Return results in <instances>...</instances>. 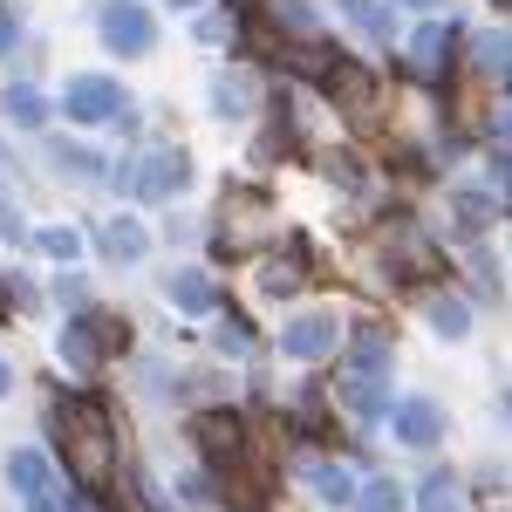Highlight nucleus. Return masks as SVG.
Masks as SVG:
<instances>
[{
    "label": "nucleus",
    "mask_w": 512,
    "mask_h": 512,
    "mask_svg": "<svg viewBox=\"0 0 512 512\" xmlns=\"http://www.w3.org/2000/svg\"><path fill=\"white\" fill-rule=\"evenodd\" d=\"M110 35H123V41H144V14H130V7H123V14H110Z\"/></svg>",
    "instance_id": "nucleus-4"
},
{
    "label": "nucleus",
    "mask_w": 512,
    "mask_h": 512,
    "mask_svg": "<svg viewBox=\"0 0 512 512\" xmlns=\"http://www.w3.org/2000/svg\"><path fill=\"white\" fill-rule=\"evenodd\" d=\"M62 451H69L76 478H89V485L110 478V424H103L96 403H69L62 410Z\"/></svg>",
    "instance_id": "nucleus-1"
},
{
    "label": "nucleus",
    "mask_w": 512,
    "mask_h": 512,
    "mask_svg": "<svg viewBox=\"0 0 512 512\" xmlns=\"http://www.w3.org/2000/svg\"><path fill=\"white\" fill-rule=\"evenodd\" d=\"M198 437H205V451L212 458H239V417H198Z\"/></svg>",
    "instance_id": "nucleus-2"
},
{
    "label": "nucleus",
    "mask_w": 512,
    "mask_h": 512,
    "mask_svg": "<svg viewBox=\"0 0 512 512\" xmlns=\"http://www.w3.org/2000/svg\"><path fill=\"white\" fill-rule=\"evenodd\" d=\"M103 103H110V89H103V82H82V89H76V110H82V117H103Z\"/></svg>",
    "instance_id": "nucleus-3"
}]
</instances>
